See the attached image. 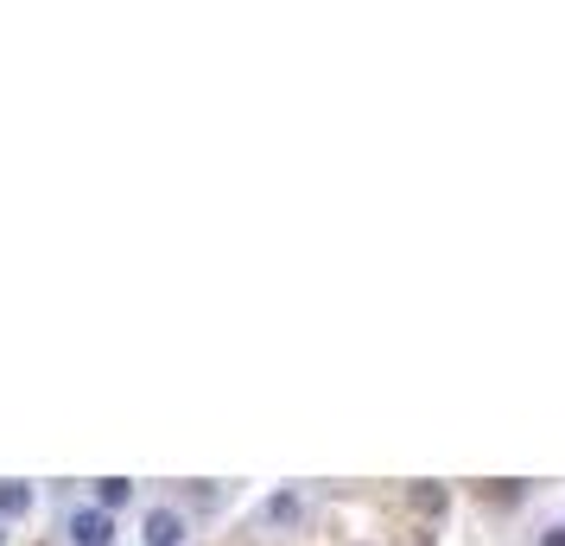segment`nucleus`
I'll list each match as a JSON object with an SVG mask.
<instances>
[{"label":"nucleus","mask_w":565,"mask_h":546,"mask_svg":"<svg viewBox=\"0 0 565 546\" xmlns=\"http://www.w3.org/2000/svg\"><path fill=\"white\" fill-rule=\"evenodd\" d=\"M64 540H71V546H115V540H121V527H115V515H103V508H89V502H83V508L64 515Z\"/></svg>","instance_id":"1"},{"label":"nucleus","mask_w":565,"mask_h":546,"mask_svg":"<svg viewBox=\"0 0 565 546\" xmlns=\"http://www.w3.org/2000/svg\"><path fill=\"white\" fill-rule=\"evenodd\" d=\"M140 540H147V546H184V540H191L184 508H147V515H140Z\"/></svg>","instance_id":"2"},{"label":"nucleus","mask_w":565,"mask_h":546,"mask_svg":"<svg viewBox=\"0 0 565 546\" xmlns=\"http://www.w3.org/2000/svg\"><path fill=\"white\" fill-rule=\"evenodd\" d=\"M128 502H134V477H103V483H96V495H89V508H103V515L128 508Z\"/></svg>","instance_id":"3"},{"label":"nucleus","mask_w":565,"mask_h":546,"mask_svg":"<svg viewBox=\"0 0 565 546\" xmlns=\"http://www.w3.org/2000/svg\"><path fill=\"white\" fill-rule=\"evenodd\" d=\"M32 515V483H0V521Z\"/></svg>","instance_id":"4"},{"label":"nucleus","mask_w":565,"mask_h":546,"mask_svg":"<svg viewBox=\"0 0 565 546\" xmlns=\"http://www.w3.org/2000/svg\"><path fill=\"white\" fill-rule=\"evenodd\" d=\"M413 508L419 515H445V490L438 483H413Z\"/></svg>","instance_id":"5"},{"label":"nucleus","mask_w":565,"mask_h":546,"mask_svg":"<svg viewBox=\"0 0 565 546\" xmlns=\"http://www.w3.org/2000/svg\"><path fill=\"white\" fill-rule=\"evenodd\" d=\"M267 521H299V495H292V490H280L274 502H267Z\"/></svg>","instance_id":"6"},{"label":"nucleus","mask_w":565,"mask_h":546,"mask_svg":"<svg viewBox=\"0 0 565 546\" xmlns=\"http://www.w3.org/2000/svg\"><path fill=\"white\" fill-rule=\"evenodd\" d=\"M540 546H565V521H559V527H546V534H540Z\"/></svg>","instance_id":"7"},{"label":"nucleus","mask_w":565,"mask_h":546,"mask_svg":"<svg viewBox=\"0 0 565 546\" xmlns=\"http://www.w3.org/2000/svg\"><path fill=\"white\" fill-rule=\"evenodd\" d=\"M0 546H7V521H0Z\"/></svg>","instance_id":"8"}]
</instances>
